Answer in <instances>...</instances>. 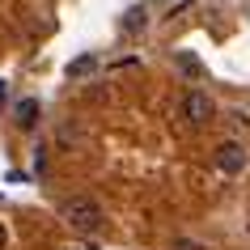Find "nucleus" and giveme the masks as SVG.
I'll list each match as a JSON object with an SVG mask.
<instances>
[{"label":"nucleus","instance_id":"1a4fd4ad","mask_svg":"<svg viewBox=\"0 0 250 250\" xmlns=\"http://www.w3.org/2000/svg\"><path fill=\"white\" fill-rule=\"evenodd\" d=\"M64 250H98V246H64Z\"/></svg>","mask_w":250,"mask_h":250},{"label":"nucleus","instance_id":"f257e3e1","mask_svg":"<svg viewBox=\"0 0 250 250\" xmlns=\"http://www.w3.org/2000/svg\"><path fill=\"white\" fill-rule=\"evenodd\" d=\"M60 216H64V225L68 229H77V233H98L106 225V216H102V204L93 195H72V199H64L60 204Z\"/></svg>","mask_w":250,"mask_h":250},{"label":"nucleus","instance_id":"39448f33","mask_svg":"<svg viewBox=\"0 0 250 250\" xmlns=\"http://www.w3.org/2000/svg\"><path fill=\"white\" fill-rule=\"evenodd\" d=\"M93 68H98V60H93V55H81V60L68 64V77H85V72H93Z\"/></svg>","mask_w":250,"mask_h":250},{"label":"nucleus","instance_id":"423d86ee","mask_svg":"<svg viewBox=\"0 0 250 250\" xmlns=\"http://www.w3.org/2000/svg\"><path fill=\"white\" fill-rule=\"evenodd\" d=\"M145 26V9H132V17H127V30H140Z\"/></svg>","mask_w":250,"mask_h":250},{"label":"nucleus","instance_id":"0eeeda50","mask_svg":"<svg viewBox=\"0 0 250 250\" xmlns=\"http://www.w3.org/2000/svg\"><path fill=\"white\" fill-rule=\"evenodd\" d=\"M170 250H204V246H199V242H191V237H178Z\"/></svg>","mask_w":250,"mask_h":250},{"label":"nucleus","instance_id":"6e6552de","mask_svg":"<svg viewBox=\"0 0 250 250\" xmlns=\"http://www.w3.org/2000/svg\"><path fill=\"white\" fill-rule=\"evenodd\" d=\"M4 242H9V233H4V225H0V250H4Z\"/></svg>","mask_w":250,"mask_h":250},{"label":"nucleus","instance_id":"7ed1b4c3","mask_svg":"<svg viewBox=\"0 0 250 250\" xmlns=\"http://www.w3.org/2000/svg\"><path fill=\"white\" fill-rule=\"evenodd\" d=\"M212 161H216V170H221V174H242V170H246V148L237 145V140H221L216 153H212Z\"/></svg>","mask_w":250,"mask_h":250},{"label":"nucleus","instance_id":"20e7f679","mask_svg":"<svg viewBox=\"0 0 250 250\" xmlns=\"http://www.w3.org/2000/svg\"><path fill=\"white\" fill-rule=\"evenodd\" d=\"M39 98H21V102H17V110H13V123L17 127H21V132H30V127H34V123H39Z\"/></svg>","mask_w":250,"mask_h":250},{"label":"nucleus","instance_id":"9d476101","mask_svg":"<svg viewBox=\"0 0 250 250\" xmlns=\"http://www.w3.org/2000/svg\"><path fill=\"white\" fill-rule=\"evenodd\" d=\"M0 102H4V81H0Z\"/></svg>","mask_w":250,"mask_h":250},{"label":"nucleus","instance_id":"f03ea898","mask_svg":"<svg viewBox=\"0 0 250 250\" xmlns=\"http://www.w3.org/2000/svg\"><path fill=\"white\" fill-rule=\"evenodd\" d=\"M183 115H187V123H195V127L212 123V119H216V102H212V93L191 89V93L183 98Z\"/></svg>","mask_w":250,"mask_h":250}]
</instances>
